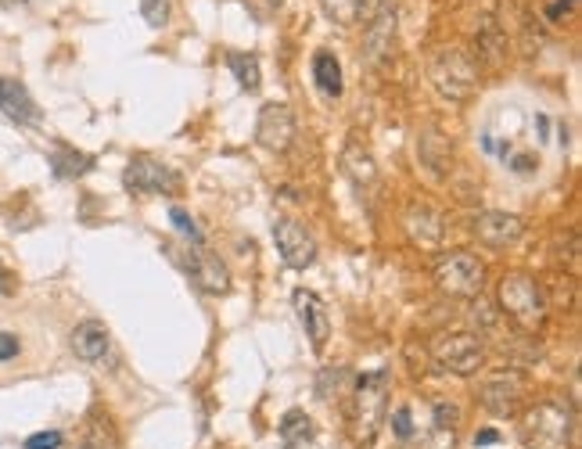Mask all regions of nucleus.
<instances>
[{
  "mask_svg": "<svg viewBox=\"0 0 582 449\" xmlns=\"http://www.w3.org/2000/svg\"><path fill=\"white\" fill-rule=\"evenodd\" d=\"M518 432L525 449H572L575 439V414L572 406L543 399L536 406H525L518 421Z\"/></svg>",
  "mask_w": 582,
  "mask_h": 449,
  "instance_id": "nucleus-1",
  "label": "nucleus"
},
{
  "mask_svg": "<svg viewBox=\"0 0 582 449\" xmlns=\"http://www.w3.org/2000/svg\"><path fill=\"white\" fill-rule=\"evenodd\" d=\"M388 385H392V374L385 367L371 370L356 381L353 392V439L360 446H371L381 432V421H385L388 410Z\"/></svg>",
  "mask_w": 582,
  "mask_h": 449,
  "instance_id": "nucleus-2",
  "label": "nucleus"
},
{
  "mask_svg": "<svg viewBox=\"0 0 582 449\" xmlns=\"http://www.w3.org/2000/svg\"><path fill=\"white\" fill-rule=\"evenodd\" d=\"M500 309L521 331H543L547 324V299H543V288L532 273H507L500 281Z\"/></svg>",
  "mask_w": 582,
  "mask_h": 449,
  "instance_id": "nucleus-3",
  "label": "nucleus"
},
{
  "mask_svg": "<svg viewBox=\"0 0 582 449\" xmlns=\"http://www.w3.org/2000/svg\"><path fill=\"white\" fill-rule=\"evenodd\" d=\"M475 399L493 417H518L529 399V378L518 367H496L478 381Z\"/></svg>",
  "mask_w": 582,
  "mask_h": 449,
  "instance_id": "nucleus-4",
  "label": "nucleus"
},
{
  "mask_svg": "<svg viewBox=\"0 0 582 449\" xmlns=\"http://www.w3.org/2000/svg\"><path fill=\"white\" fill-rule=\"evenodd\" d=\"M428 356L439 370L453 378H475L485 367V345L471 331H446L428 342Z\"/></svg>",
  "mask_w": 582,
  "mask_h": 449,
  "instance_id": "nucleus-5",
  "label": "nucleus"
},
{
  "mask_svg": "<svg viewBox=\"0 0 582 449\" xmlns=\"http://www.w3.org/2000/svg\"><path fill=\"white\" fill-rule=\"evenodd\" d=\"M428 76H432L435 90L450 101H468L478 90V65L471 54L457 51V47H446L432 58L428 65Z\"/></svg>",
  "mask_w": 582,
  "mask_h": 449,
  "instance_id": "nucleus-6",
  "label": "nucleus"
},
{
  "mask_svg": "<svg viewBox=\"0 0 582 449\" xmlns=\"http://www.w3.org/2000/svg\"><path fill=\"white\" fill-rule=\"evenodd\" d=\"M435 284L453 299H478L485 288V266L471 252H446L435 259Z\"/></svg>",
  "mask_w": 582,
  "mask_h": 449,
  "instance_id": "nucleus-7",
  "label": "nucleus"
},
{
  "mask_svg": "<svg viewBox=\"0 0 582 449\" xmlns=\"http://www.w3.org/2000/svg\"><path fill=\"white\" fill-rule=\"evenodd\" d=\"M123 184L137 194H180L184 191V177L166 162L155 159H133L123 169Z\"/></svg>",
  "mask_w": 582,
  "mask_h": 449,
  "instance_id": "nucleus-8",
  "label": "nucleus"
},
{
  "mask_svg": "<svg viewBox=\"0 0 582 449\" xmlns=\"http://www.w3.org/2000/svg\"><path fill=\"white\" fill-rule=\"evenodd\" d=\"M274 241H277V252H281L284 266H291V270H306V266L317 263V241H313V234H309L299 220L277 216Z\"/></svg>",
  "mask_w": 582,
  "mask_h": 449,
  "instance_id": "nucleus-9",
  "label": "nucleus"
},
{
  "mask_svg": "<svg viewBox=\"0 0 582 449\" xmlns=\"http://www.w3.org/2000/svg\"><path fill=\"white\" fill-rule=\"evenodd\" d=\"M295 112H291L284 101H274V105H263L259 108V119H256V141L263 144L266 151H274V155H284L295 141Z\"/></svg>",
  "mask_w": 582,
  "mask_h": 449,
  "instance_id": "nucleus-10",
  "label": "nucleus"
},
{
  "mask_svg": "<svg viewBox=\"0 0 582 449\" xmlns=\"http://www.w3.org/2000/svg\"><path fill=\"white\" fill-rule=\"evenodd\" d=\"M475 238L482 241L485 248H511L525 238V220L514 216V212H478L475 216Z\"/></svg>",
  "mask_w": 582,
  "mask_h": 449,
  "instance_id": "nucleus-11",
  "label": "nucleus"
},
{
  "mask_svg": "<svg viewBox=\"0 0 582 449\" xmlns=\"http://www.w3.org/2000/svg\"><path fill=\"white\" fill-rule=\"evenodd\" d=\"M187 273H191V281L198 284L205 295H227V291H230L227 266L220 263V256L205 252V245L187 248Z\"/></svg>",
  "mask_w": 582,
  "mask_h": 449,
  "instance_id": "nucleus-12",
  "label": "nucleus"
},
{
  "mask_svg": "<svg viewBox=\"0 0 582 449\" xmlns=\"http://www.w3.org/2000/svg\"><path fill=\"white\" fill-rule=\"evenodd\" d=\"M291 302H295V313H299L302 327H306L309 345L320 353V349L327 345V335H331V317H327V306L320 302L317 291H309V288H295Z\"/></svg>",
  "mask_w": 582,
  "mask_h": 449,
  "instance_id": "nucleus-13",
  "label": "nucleus"
},
{
  "mask_svg": "<svg viewBox=\"0 0 582 449\" xmlns=\"http://www.w3.org/2000/svg\"><path fill=\"white\" fill-rule=\"evenodd\" d=\"M0 112L8 115V119H15L18 126H36L44 119V112L33 101L29 87L22 80H15V76H0Z\"/></svg>",
  "mask_w": 582,
  "mask_h": 449,
  "instance_id": "nucleus-14",
  "label": "nucleus"
},
{
  "mask_svg": "<svg viewBox=\"0 0 582 449\" xmlns=\"http://www.w3.org/2000/svg\"><path fill=\"white\" fill-rule=\"evenodd\" d=\"M72 353H76V360L83 363H101L108 356V349H112V331H108L101 320H83V324L72 327Z\"/></svg>",
  "mask_w": 582,
  "mask_h": 449,
  "instance_id": "nucleus-15",
  "label": "nucleus"
},
{
  "mask_svg": "<svg viewBox=\"0 0 582 449\" xmlns=\"http://www.w3.org/2000/svg\"><path fill=\"white\" fill-rule=\"evenodd\" d=\"M392 40H396V11L392 8H381L378 15L371 18V26L363 33V54H367V62L371 65H381L392 54Z\"/></svg>",
  "mask_w": 582,
  "mask_h": 449,
  "instance_id": "nucleus-16",
  "label": "nucleus"
},
{
  "mask_svg": "<svg viewBox=\"0 0 582 449\" xmlns=\"http://www.w3.org/2000/svg\"><path fill=\"white\" fill-rule=\"evenodd\" d=\"M403 227L406 234L417 241V245H428V248H439L442 245V220H439V212L428 209V205H410V209L403 212Z\"/></svg>",
  "mask_w": 582,
  "mask_h": 449,
  "instance_id": "nucleus-17",
  "label": "nucleus"
},
{
  "mask_svg": "<svg viewBox=\"0 0 582 449\" xmlns=\"http://www.w3.org/2000/svg\"><path fill=\"white\" fill-rule=\"evenodd\" d=\"M313 83H317V90L324 97H331V101H338L345 90V80H342V65H338V58L331 51H317L313 54Z\"/></svg>",
  "mask_w": 582,
  "mask_h": 449,
  "instance_id": "nucleus-18",
  "label": "nucleus"
},
{
  "mask_svg": "<svg viewBox=\"0 0 582 449\" xmlns=\"http://www.w3.org/2000/svg\"><path fill=\"white\" fill-rule=\"evenodd\" d=\"M277 432H281L284 449H309V446H313V435H317V428H313L309 414H302V410H288Z\"/></svg>",
  "mask_w": 582,
  "mask_h": 449,
  "instance_id": "nucleus-19",
  "label": "nucleus"
},
{
  "mask_svg": "<svg viewBox=\"0 0 582 449\" xmlns=\"http://www.w3.org/2000/svg\"><path fill=\"white\" fill-rule=\"evenodd\" d=\"M342 166H345V173L353 177V184H356V187H371V184H378V166H374L371 151H363L360 144H345V151H342Z\"/></svg>",
  "mask_w": 582,
  "mask_h": 449,
  "instance_id": "nucleus-20",
  "label": "nucleus"
},
{
  "mask_svg": "<svg viewBox=\"0 0 582 449\" xmlns=\"http://www.w3.org/2000/svg\"><path fill=\"white\" fill-rule=\"evenodd\" d=\"M51 169H54V177L76 180V177H83V173H90V169H94V159H90V155H83V151L69 148V144H58V151L51 155Z\"/></svg>",
  "mask_w": 582,
  "mask_h": 449,
  "instance_id": "nucleus-21",
  "label": "nucleus"
},
{
  "mask_svg": "<svg viewBox=\"0 0 582 449\" xmlns=\"http://www.w3.org/2000/svg\"><path fill=\"white\" fill-rule=\"evenodd\" d=\"M227 69L238 76L241 90H248V94H256L259 90V58L256 54H245V51H230L227 54Z\"/></svg>",
  "mask_w": 582,
  "mask_h": 449,
  "instance_id": "nucleus-22",
  "label": "nucleus"
},
{
  "mask_svg": "<svg viewBox=\"0 0 582 449\" xmlns=\"http://www.w3.org/2000/svg\"><path fill=\"white\" fill-rule=\"evenodd\" d=\"M119 446H123V442H119L115 424L108 421V417H94L87 439H83V449H119Z\"/></svg>",
  "mask_w": 582,
  "mask_h": 449,
  "instance_id": "nucleus-23",
  "label": "nucleus"
},
{
  "mask_svg": "<svg viewBox=\"0 0 582 449\" xmlns=\"http://www.w3.org/2000/svg\"><path fill=\"white\" fill-rule=\"evenodd\" d=\"M320 4H324L327 18L338 22V26H353L363 11V0H320Z\"/></svg>",
  "mask_w": 582,
  "mask_h": 449,
  "instance_id": "nucleus-24",
  "label": "nucleus"
},
{
  "mask_svg": "<svg viewBox=\"0 0 582 449\" xmlns=\"http://www.w3.org/2000/svg\"><path fill=\"white\" fill-rule=\"evenodd\" d=\"M421 449H457V424L432 421V432L421 439Z\"/></svg>",
  "mask_w": 582,
  "mask_h": 449,
  "instance_id": "nucleus-25",
  "label": "nucleus"
},
{
  "mask_svg": "<svg viewBox=\"0 0 582 449\" xmlns=\"http://www.w3.org/2000/svg\"><path fill=\"white\" fill-rule=\"evenodd\" d=\"M141 15L151 29H162L173 15V0H141Z\"/></svg>",
  "mask_w": 582,
  "mask_h": 449,
  "instance_id": "nucleus-26",
  "label": "nucleus"
},
{
  "mask_svg": "<svg viewBox=\"0 0 582 449\" xmlns=\"http://www.w3.org/2000/svg\"><path fill=\"white\" fill-rule=\"evenodd\" d=\"M169 220H173V227H177L191 245H205V234L198 230V223H194L184 209H169Z\"/></svg>",
  "mask_w": 582,
  "mask_h": 449,
  "instance_id": "nucleus-27",
  "label": "nucleus"
},
{
  "mask_svg": "<svg viewBox=\"0 0 582 449\" xmlns=\"http://www.w3.org/2000/svg\"><path fill=\"white\" fill-rule=\"evenodd\" d=\"M22 356V338L15 331H0V363H11Z\"/></svg>",
  "mask_w": 582,
  "mask_h": 449,
  "instance_id": "nucleus-28",
  "label": "nucleus"
},
{
  "mask_svg": "<svg viewBox=\"0 0 582 449\" xmlns=\"http://www.w3.org/2000/svg\"><path fill=\"white\" fill-rule=\"evenodd\" d=\"M62 442H65V435L62 432H36V435H29L26 439V449H62Z\"/></svg>",
  "mask_w": 582,
  "mask_h": 449,
  "instance_id": "nucleus-29",
  "label": "nucleus"
},
{
  "mask_svg": "<svg viewBox=\"0 0 582 449\" xmlns=\"http://www.w3.org/2000/svg\"><path fill=\"white\" fill-rule=\"evenodd\" d=\"M392 428H396L399 439H410V435H414V424H410V406H399L396 417H392Z\"/></svg>",
  "mask_w": 582,
  "mask_h": 449,
  "instance_id": "nucleus-30",
  "label": "nucleus"
},
{
  "mask_svg": "<svg viewBox=\"0 0 582 449\" xmlns=\"http://www.w3.org/2000/svg\"><path fill=\"white\" fill-rule=\"evenodd\" d=\"M0 291H4V295H11V291H15V281H11V270L4 263H0Z\"/></svg>",
  "mask_w": 582,
  "mask_h": 449,
  "instance_id": "nucleus-31",
  "label": "nucleus"
},
{
  "mask_svg": "<svg viewBox=\"0 0 582 449\" xmlns=\"http://www.w3.org/2000/svg\"><path fill=\"white\" fill-rule=\"evenodd\" d=\"M489 442H500V435H496L493 428H482V432L475 435V446H489Z\"/></svg>",
  "mask_w": 582,
  "mask_h": 449,
  "instance_id": "nucleus-32",
  "label": "nucleus"
},
{
  "mask_svg": "<svg viewBox=\"0 0 582 449\" xmlns=\"http://www.w3.org/2000/svg\"><path fill=\"white\" fill-rule=\"evenodd\" d=\"M572 4H575V0H557V4H554V8L547 11V15H550V18H557V15H561V11H568V8H572Z\"/></svg>",
  "mask_w": 582,
  "mask_h": 449,
  "instance_id": "nucleus-33",
  "label": "nucleus"
},
{
  "mask_svg": "<svg viewBox=\"0 0 582 449\" xmlns=\"http://www.w3.org/2000/svg\"><path fill=\"white\" fill-rule=\"evenodd\" d=\"M22 4H36V0H0V8H22Z\"/></svg>",
  "mask_w": 582,
  "mask_h": 449,
  "instance_id": "nucleus-34",
  "label": "nucleus"
},
{
  "mask_svg": "<svg viewBox=\"0 0 582 449\" xmlns=\"http://www.w3.org/2000/svg\"><path fill=\"white\" fill-rule=\"evenodd\" d=\"M514 169H521V173H529V169H536V166H532V159H525V155H521V159L514 162Z\"/></svg>",
  "mask_w": 582,
  "mask_h": 449,
  "instance_id": "nucleus-35",
  "label": "nucleus"
},
{
  "mask_svg": "<svg viewBox=\"0 0 582 449\" xmlns=\"http://www.w3.org/2000/svg\"><path fill=\"white\" fill-rule=\"evenodd\" d=\"M270 4H281V0H270Z\"/></svg>",
  "mask_w": 582,
  "mask_h": 449,
  "instance_id": "nucleus-36",
  "label": "nucleus"
}]
</instances>
